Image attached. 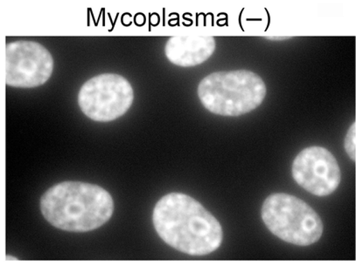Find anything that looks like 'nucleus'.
<instances>
[{
	"mask_svg": "<svg viewBox=\"0 0 356 265\" xmlns=\"http://www.w3.org/2000/svg\"><path fill=\"white\" fill-rule=\"evenodd\" d=\"M216 42L209 35H178L171 37L165 46V53L176 66L190 67L204 63L215 53Z\"/></svg>",
	"mask_w": 356,
	"mask_h": 265,
	"instance_id": "nucleus-8",
	"label": "nucleus"
},
{
	"mask_svg": "<svg viewBox=\"0 0 356 265\" xmlns=\"http://www.w3.org/2000/svg\"><path fill=\"white\" fill-rule=\"evenodd\" d=\"M198 96L213 114L240 117L262 104L266 86L262 78L252 71H222L209 74L200 83Z\"/></svg>",
	"mask_w": 356,
	"mask_h": 265,
	"instance_id": "nucleus-3",
	"label": "nucleus"
},
{
	"mask_svg": "<svg viewBox=\"0 0 356 265\" xmlns=\"http://www.w3.org/2000/svg\"><path fill=\"white\" fill-rule=\"evenodd\" d=\"M152 222L165 243L190 256H206L222 242L223 231L218 220L185 194L163 196L155 206Z\"/></svg>",
	"mask_w": 356,
	"mask_h": 265,
	"instance_id": "nucleus-1",
	"label": "nucleus"
},
{
	"mask_svg": "<svg viewBox=\"0 0 356 265\" xmlns=\"http://www.w3.org/2000/svg\"><path fill=\"white\" fill-rule=\"evenodd\" d=\"M134 99V89L125 78L104 74L83 84L78 94V103L83 114L91 120L107 122L127 113Z\"/></svg>",
	"mask_w": 356,
	"mask_h": 265,
	"instance_id": "nucleus-5",
	"label": "nucleus"
},
{
	"mask_svg": "<svg viewBox=\"0 0 356 265\" xmlns=\"http://www.w3.org/2000/svg\"><path fill=\"white\" fill-rule=\"evenodd\" d=\"M40 212L47 222L60 230L88 232L111 219L114 203L110 193L100 186L64 182L44 194Z\"/></svg>",
	"mask_w": 356,
	"mask_h": 265,
	"instance_id": "nucleus-2",
	"label": "nucleus"
},
{
	"mask_svg": "<svg viewBox=\"0 0 356 265\" xmlns=\"http://www.w3.org/2000/svg\"><path fill=\"white\" fill-rule=\"evenodd\" d=\"M266 39L271 40H284L290 39V37H268Z\"/></svg>",
	"mask_w": 356,
	"mask_h": 265,
	"instance_id": "nucleus-10",
	"label": "nucleus"
},
{
	"mask_svg": "<svg viewBox=\"0 0 356 265\" xmlns=\"http://www.w3.org/2000/svg\"><path fill=\"white\" fill-rule=\"evenodd\" d=\"M6 261H8V260H17V258L13 257L6 256Z\"/></svg>",
	"mask_w": 356,
	"mask_h": 265,
	"instance_id": "nucleus-11",
	"label": "nucleus"
},
{
	"mask_svg": "<svg viewBox=\"0 0 356 265\" xmlns=\"http://www.w3.org/2000/svg\"><path fill=\"white\" fill-rule=\"evenodd\" d=\"M355 123L354 122L351 127L349 128L344 140L345 151L347 152L349 158H350L352 161H355Z\"/></svg>",
	"mask_w": 356,
	"mask_h": 265,
	"instance_id": "nucleus-9",
	"label": "nucleus"
},
{
	"mask_svg": "<svg viewBox=\"0 0 356 265\" xmlns=\"http://www.w3.org/2000/svg\"><path fill=\"white\" fill-rule=\"evenodd\" d=\"M291 175L294 181L316 196H327L340 185L341 175L337 159L323 147L303 149L294 159Z\"/></svg>",
	"mask_w": 356,
	"mask_h": 265,
	"instance_id": "nucleus-7",
	"label": "nucleus"
},
{
	"mask_svg": "<svg viewBox=\"0 0 356 265\" xmlns=\"http://www.w3.org/2000/svg\"><path fill=\"white\" fill-rule=\"evenodd\" d=\"M54 60L49 51L38 42H15L6 46V83L10 87L31 88L50 79Z\"/></svg>",
	"mask_w": 356,
	"mask_h": 265,
	"instance_id": "nucleus-6",
	"label": "nucleus"
},
{
	"mask_svg": "<svg viewBox=\"0 0 356 265\" xmlns=\"http://www.w3.org/2000/svg\"><path fill=\"white\" fill-rule=\"evenodd\" d=\"M261 214L273 235L295 246H311L323 234V223L316 212L303 200L288 194L268 196Z\"/></svg>",
	"mask_w": 356,
	"mask_h": 265,
	"instance_id": "nucleus-4",
	"label": "nucleus"
}]
</instances>
